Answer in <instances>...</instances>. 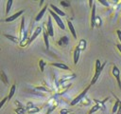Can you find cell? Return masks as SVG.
<instances>
[{
	"label": "cell",
	"mask_w": 121,
	"mask_h": 114,
	"mask_svg": "<svg viewBox=\"0 0 121 114\" xmlns=\"http://www.w3.org/2000/svg\"><path fill=\"white\" fill-rule=\"evenodd\" d=\"M7 100H9V99H8V97H5V98H4V99H3V100H2L1 102H0V109L2 108L3 104H4L5 103H6V101H7Z\"/></svg>",
	"instance_id": "1f68e13d"
},
{
	"label": "cell",
	"mask_w": 121,
	"mask_h": 114,
	"mask_svg": "<svg viewBox=\"0 0 121 114\" xmlns=\"http://www.w3.org/2000/svg\"><path fill=\"white\" fill-rule=\"evenodd\" d=\"M95 24L97 27H100V25H101V20H100V18H99V17H96V18H95Z\"/></svg>",
	"instance_id": "4dcf8cb0"
},
{
	"label": "cell",
	"mask_w": 121,
	"mask_h": 114,
	"mask_svg": "<svg viewBox=\"0 0 121 114\" xmlns=\"http://www.w3.org/2000/svg\"><path fill=\"white\" fill-rule=\"evenodd\" d=\"M85 48H86V41H85L84 39H81V40L79 41V44H78V46L77 47V48H78V49L81 51V50L85 49Z\"/></svg>",
	"instance_id": "2e32d148"
},
{
	"label": "cell",
	"mask_w": 121,
	"mask_h": 114,
	"mask_svg": "<svg viewBox=\"0 0 121 114\" xmlns=\"http://www.w3.org/2000/svg\"><path fill=\"white\" fill-rule=\"evenodd\" d=\"M95 6H93L92 7V14H91V28H95Z\"/></svg>",
	"instance_id": "5b68a950"
},
{
	"label": "cell",
	"mask_w": 121,
	"mask_h": 114,
	"mask_svg": "<svg viewBox=\"0 0 121 114\" xmlns=\"http://www.w3.org/2000/svg\"><path fill=\"white\" fill-rule=\"evenodd\" d=\"M46 10H47V6H44L41 10H40V12L38 13V15L36 16V18H35V20L36 21H40L41 19H42V17L44 15V13H45V11H46Z\"/></svg>",
	"instance_id": "7c38bea8"
},
{
	"label": "cell",
	"mask_w": 121,
	"mask_h": 114,
	"mask_svg": "<svg viewBox=\"0 0 121 114\" xmlns=\"http://www.w3.org/2000/svg\"><path fill=\"white\" fill-rule=\"evenodd\" d=\"M79 54H80V50L76 48V49H75V51H74V64H75V65L78 64V62Z\"/></svg>",
	"instance_id": "4fadbf2b"
},
{
	"label": "cell",
	"mask_w": 121,
	"mask_h": 114,
	"mask_svg": "<svg viewBox=\"0 0 121 114\" xmlns=\"http://www.w3.org/2000/svg\"><path fill=\"white\" fill-rule=\"evenodd\" d=\"M112 75L115 77V79H116V81H117V84H118V86H119V88L121 89V81H120V71H119V69L117 68V66H113V67H112Z\"/></svg>",
	"instance_id": "3957f363"
},
{
	"label": "cell",
	"mask_w": 121,
	"mask_h": 114,
	"mask_svg": "<svg viewBox=\"0 0 121 114\" xmlns=\"http://www.w3.org/2000/svg\"><path fill=\"white\" fill-rule=\"evenodd\" d=\"M36 89L37 90H41V91H44V92H50V90L48 88L44 87V86H37Z\"/></svg>",
	"instance_id": "83f0119b"
},
{
	"label": "cell",
	"mask_w": 121,
	"mask_h": 114,
	"mask_svg": "<svg viewBox=\"0 0 121 114\" xmlns=\"http://www.w3.org/2000/svg\"><path fill=\"white\" fill-rule=\"evenodd\" d=\"M89 4H90V6L92 7V5H93V1H89Z\"/></svg>",
	"instance_id": "f35d334b"
},
{
	"label": "cell",
	"mask_w": 121,
	"mask_h": 114,
	"mask_svg": "<svg viewBox=\"0 0 121 114\" xmlns=\"http://www.w3.org/2000/svg\"><path fill=\"white\" fill-rule=\"evenodd\" d=\"M120 104H121V101H120Z\"/></svg>",
	"instance_id": "60d3db41"
},
{
	"label": "cell",
	"mask_w": 121,
	"mask_h": 114,
	"mask_svg": "<svg viewBox=\"0 0 121 114\" xmlns=\"http://www.w3.org/2000/svg\"><path fill=\"white\" fill-rule=\"evenodd\" d=\"M89 114H91V113H89Z\"/></svg>",
	"instance_id": "b9f144b4"
},
{
	"label": "cell",
	"mask_w": 121,
	"mask_h": 114,
	"mask_svg": "<svg viewBox=\"0 0 121 114\" xmlns=\"http://www.w3.org/2000/svg\"><path fill=\"white\" fill-rule=\"evenodd\" d=\"M23 12H24V10H20V11H18V12H16V13H14L13 15H11V16H9V17H8L7 19H6V22H12V21H14L15 19H17L21 14H23Z\"/></svg>",
	"instance_id": "8992f818"
},
{
	"label": "cell",
	"mask_w": 121,
	"mask_h": 114,
	"mask_svg": "<svg viewBox=\"0 0 121 114\" xmlns=\"http://www.w3.org/2000/svg\"><path fill=\"white\" fill-rule=\"evenodd\" d=\"M49 13H50V15L55 19V21H56V23H57V25L61 28V29H65V26H64V24H63V22L61 21V19H60V17L57 14V13H55L53 10H49Z\"/></svg>",
	"instance_id": "6da1fadb"
},
{
	"label": "cell",
	"mask_w": 121,
	"mask_h": 114,
	"mask_svg": "<svg viewBox=\"0 0 121 114\" xmlns=\"http://www.w3.org/2000/svg\"><path fill=\"white\" fill-rule=\"evenodd\" d=\"M39 66H40L41 71H43V69H44V66H45V62H44L43 60H40V62H39Z\"/></svg>",
	"instance_id": "4316f807"
},
{
	"label": "cell",
	"mask_w": 121,
	"mask_h": 114,
	"mask_svg": "<svg viewBox=\"0 0 121 114\" xmlns=\"http://www.w3.org/2000/svg\"><path fill=\"white\" fill-rule=\"evenodd\" d=\"M106 63H104L103 65H102V66H101V68L100 69H98V70H96L95 71V76L93 77V79H92V82H91V85H94L95 82H96V80L98 79V76L100 75V73H101V70L103 69V67H104V65H105Z\"/></svg>",
	"instance_id": "ba28073f"
},
{
	"label": "cell",
	"mask_w": 121,
	"mask_h": 114,
	"mask_svg": "<svg viewBox=\"0 0 121 114\" xmlns=\"http://www.w3.org/2000/svg\"><path fill=\"white\" fill-rule=\"evenodd\" d=\"M27 44H29V38H26V36L25 35L24 39L21 40V42H20V46L21 47H26V46H27Z\"/></svg>",
	"instance_id": "d6986e66"
},
{
	"label": "cell",
	"mask_w": 121,
	"mask_h": 114,
	"mask_svg": "<svg viewBox=\"0 0 121 114\" xmlns=\"http://www.w3.org/2000/svg\"><path fill=\"white\" fill-rule=\"evenodd\" d=\"M25 109L23 108V107H18V108H16L15 109V112L17 113V114H25Z\"/></svg>",
	"instance_id": "f1b7e54d"
},
{
	"label": "cell",
	"mask_w": 121,
	"mask_h": 114,
	"mask_svg": "<svg viewBox=\"0 0 121 114\" xmlns=\"http://www.w3.org/2000/svg\"><path fill=\"white\" fill-rule=\"evenodd\" d=\"M67 23H68V28H69V29H70V31H71V33H72L73 37H74V38H77V33H76L75 28H74V26H73L72 22H70V21H67Z\"/></svg>",
	"instance_id": "5bb4252c"
},
{
	"label": "cell",
	"mask_w": 121,
	"mask_h": 114,
	"mask_svg": "<svg viewBox=\"0 0 121 114\" xmlns=\"http://www.w3.org/2000/svg\"><path fill=\"white\" fill-rule=\"evenodd\" d=\"M51 66H56V67L60 68V69H65V70H69V69H70L68 66H66L65 64H62V63H52Z\"/></svg>",
	"instance_id": "30bf717a"
},
{
	"label": "cell",
	"mask_w": 121,
	"mask_h": 114,
	"mask_svg": "<svg viewBox=\"0 0 121 114\" xmlns=\"http://www.w3.org/2000/svg\"><path fill=\"white\" fill-rule=\"evenodd\" d=\"M117 114H121V104H120V106H119V108H118V111H117Z\"/></svg>",
	"instance_id": "74e56055"
},
{
	"label": "cell",
	"mask_w": 121,
	"mask_h": 114,
	"mask_svg": "<svg viewBox=\"0 0 121 114\" xmlns=\"http://www.w3.org/2000/svg\"><path fill=\"white\" fill-rule=\"evenodd\" d=\"M5 36H6L8 39H9L10 41L14 42V43H17V42H18V39H17L16 37H14V36H11V35H9V34H5Z\"/></svg>",
	"instance_id": "484cf974"
},
{
	"label": "cell",
	"mask_w": 121,
	"mask_h": 114,
	"mask_svg": "<svg viewBox=\"0 0 121 114\" xmlns=\"http://www.w3.org/2000/svg\"><path fill=\"white\" fill-rule=\"evenodd\" d=\"M68 44V37L66 36H63L60 38V40L59 41V45L60 46H66Z\"/></svg>",
	"instance_id": "ac0fdd59"
},
{
	"label": "cell",
	"mask_w": 121,
	"mask_h": 114,
	"mask_svg": "<svg viewBox=\"0 0 121 114\" xmlns=\"http://www.w3.org/2000/svg\"><path fill=\"white\" fill-rule=\"evenodd\" d=\"M76 77V75L75 74H72V75H66V77H63L60 81V83L61 84V83H63L64 81H66V80H70V79H73V78H75Z\"/></svg>",
	"instance_id": "cb8c5ba5"
},
{
	"label": "cell",
	"mask_w": 121,
	"mask_h": 114,
	"mask_svg": "<svg viewBox=\"0 0 121 114\" xmlns=\"http://www.w3.org/2000/svg\"><path fill=\"white\" fill-rule=\"evenodd\" d=\"M12 3H13L12 0H9L8 3H7V8H6V14H7V15L9 14V10H10V8H11Z\"/></svg>",
	"instance_id": "603a6c76"
},
{
	"label": "cell",
	"mask_w": 121,
	"mask_h": 114,
	"mask_svg": "<svg viewBox=\"0 0 121 114\" xmlns=\"http://www.w3.org/2000/svg\"><path fill=\"white\" fill-rule=\"evenodd\" d=\"M99 108H100V105H99L98 104H96L95 105H94V106H93V107L91 108V110H90V112H89V113H91V114H93L94 112H95V111H97V110H98Z\"/></svg>",
	"instance_id": "d4e9b609"
},
{
	"label": "cell",
	"mask_w": 121,
	"mask_h": 114,
	"mask_svg": "<svg viewBox=\"0 0 121 114\" xmlns=\"http://www.w3.org/2000/svg\"><path fill=\"white\" fill-rule=\"evenodd\" d=\"M89 87H90V86L86 87V88H85V89H84V90H83V91H82V92H81V93H80L78 96H77V97H76V98H75V99H74V100L71 102V105H75V104H77L78 103H79V102H80V101H81V100L84 98V96L86 95L87 91L89 90Z\"/></svg>",
	"instance_id": "7a4b0ae2"
},
{
	"label": "cell",
	"mask_w": 121,
	"mask_h": 114,
	"mask_svg": "<svg viewBox=\"0 0 121 114\" xmlns=\"http://www.w3.org/2000/svg\"><path fill=\"white\" fill-rule=\"evenodd\" d=\"M25 18L23 17L22 18V21H21V28H20V39L23 40L24 37H25Z\"/></svg>",
	"instance_id": "9c48e42d"
},
{
	"label": "cell",
	"mask_w": 121,
	"mask_h": 114,
	"mask_svg": "<svg viewBox=\"0 0 121 114\" xmlns=\"http://www.w3.org/2000/svg\"><path fill=\"white\" fill-rule=\"evenodd\" d=\"M101 66H102L100 65V61L97 59V60L95 61V71H96V70H98V69H100V68H101Z\"/></svg>",
	"instance_id": "f546056e"
},
{
	"label": "cell",
	"mask_w": 121,
	"mask_h": 114,
	"mask_svg": "<svg viewBox=\"0 0 121 114\" xmlns=\"http://www.w3.org/2000/svg\"><path fill=\"white\" fill-rule=\"evenodd\" d=\"M46 31L48 33L49 36L53 37L54 36V30H53V26H52V20H51V16L48 17V21H47V28Z\"/></svg>",
	"instance_id": "277c9868"
},
{
	"label": "cell",
	"mask_w": 121,
	"mask_h": 114,
	"mask_svg": "<svg viewBox=\"0 0 121 114\" xmlns=\"http://www.w3.org/2000/svg\"><path fill=\"white\" fill-rule=\"evenodd\" d=\"M0 78H1V80L3 81V83H4L5 85H8V83H9V81H8V78H7V75L5 74V72H4L3 70H1V71H0Z\"/></svg>",
	"instance_id": "e0dca14e"
},
{
	"label": "cell",
	"mask_w": 121,
	"mask_h": 114,
	"mask_svg": "<svg viewBox=\"0 0 121 114\" xmlns=\"http://www.w3.org/2000/svg\"><path fill=\"white\" fill-rule=\"evenodd\" d=\"M48 33L46 30H43V40H44V44H45V48L46 49H49V43H48Z\"/></svg>",
	"instance_id": "9a60e30c"
},
{
	"label": "cell",
	"mask_w": 121,
	"mask_h": 114,
	"mask_svg": "<svg viewBox=\"0 0 121 114\" xmlns=\"http://www.w3.org/2000/svg\"><path fill=\"white\" fill-rule=\"evenodd\" d=\"M117 35H118V38H119V40H120V42H121V30L120 29H117Z\"/></svg>",
	"instance_id": "d590c367"
},
{
	"label": "cell",
	"mask_w": 121,
	"mask_h": 114,
	"mask_svg": "<svg viewBox=\"0 0 121 114\" xmlns=\"http://www.w3.org/2000/svg\"><path fill=\"white\" fill-rule=\"evenodd\" d=\"M50 7H51V9H52V10L55 12V13H57L58 15H60V16H65V13L62 11V10H60V9H58L55 5H53V4H51L50 5Z\"/></svg>",
	"instance_id": "8fae6325"
},
{
	"label": "cell",
	"mask_w": 121,
	"mask_h": 114,
	"mask_svg": "<svg viewBox=\"0 0 121 114\" xmlns=\"http://www.w3.org/2000/svg\"><path fill=\"white\" fill-rule=\"evenodd\" d=\"M69 112H70V110H68V109H61V110L60 111V114H68Z\"/></svg>",
	"instance_id": "d6a6232c"
},
{
	"label": "cell",
	"mask_w": 121,
	"mask_h": 114,
	"mask_svg": "<svg viewBox=\"0 0 121 114\" xmlns=\"http://www.w3.org/2000/svg\"><path fill=\"white\" fill-rule=\"evenodd\" d=\"M39 111H40V108H38V107H36V106H32V107H30V108L27 109V112H28L29 114H34V113H37V112H39Z\"/></svg>",
	"instance_id": "44dd1931"
},
{
	"label": "cell",
	"mask_w": 121,
	"mask_h": 114,
	"mask_svg": "<svg viewBox=\"0 0 121 114\" xmlns=\"http://www.w3.org/2000/svg\"><path fill=\"white\" fill-rule=\"evenodd\" d=\"M15 89H16V86L13 85V86H11L10 90H9V97H8L9 100H10V99L13 97V95H14V93H15Z\"/></svg>",
	"instance_id": "ffe728a7"
},
{
	"label": "cell",
	"mask_w": 121,
	"mask_h": 114,
	"mask_svg": "<svg viewBox=\"0 0 121 114\" xmlns=\"http://www.w3.org/2000/svg\"><path fill=\"white\" fill-rule=\"evenodd\" d=\"M99 3L103 4V5H104V6H106V7H108V6H109V3H108V2H106V1H102V0H99Z\"/></svg>",
	"instance_id": "e575fe53"
},
{
	"label": "cell",
	"mask_w": 121,
	"mask_h": 114,
	"mask_svg": "<svg viewBox=\"0 0 121 114\" xmlns=\"http://www.w3.org/2000/svg\"><path fill=\"white\" fill-rule=\"evenodd\" d=\"M116 47H117V48H118V50L121 52V44H117L116 45Z\"/></svg>",
	"instance_id": "8d00e7d4"
},
{
	"label": "cell",
	"mask_w": 121,
	"mask_h": 114,
	"mask_svg": "<svg viewBox=\"0 0 121 114\" xmlns=\"http://www.w3.org/2000/svg\"><path fill=\"white\" fill-rule=\"evenodd\" d=\"M60 5H62V6H64V7H69V6H70V4H69L68 2H65V1H61V2H60Z\"/></svg>",
	"instance_id": "836d02e7"
},
{
	"label": "cell",
	"mask_w": 121,
	"mask_h": 114,
	"mask_svg": "<svg viewBox=\"0 0 121 114\" xmlns=\"http://www.w3.org/2000/svg\"><path fill=\"white\" fill-rule=\"evenodd\" d=\"M119 106H120V100L117 99L115 104H114V105H113V107H112V113H115L117 111V109L119 108Z\"/></svg>",
	"instance_id": "7402d4cb"
},
{
	"label": "cell",
	"mask_w": 121,
	"mask_h": 114,
	"mask_svg": "<svg viewBox=\"0 0 121 114\" xmlns=\"http://www.w3.org/2000/svg\"><path fill=\"white\" fill-rule=\"evenodd\" d=\"M41 32H42V28H41V27H38V28L35 29V31L33 32V34L31 35V37L29 38V43H31L32 41H34V40L36 39V37H37Z\"/></svg>",
	"instance_id": "52a82bcc"
},
{
	"label": "cell",
	"mask_w": 121,
	"mask_h": 114,
	"mask_svg": "<svg viewBox=\"0 0 121 114\" xmlns=\"http://www.w3.org/2000/svg\"><path fill=\"white\" fill-rule=\"evenodd\" d=\"M69 114H74V113H69Z\"/></svg>",
	"instance_id": "ab89813d"
}]
</instances>
